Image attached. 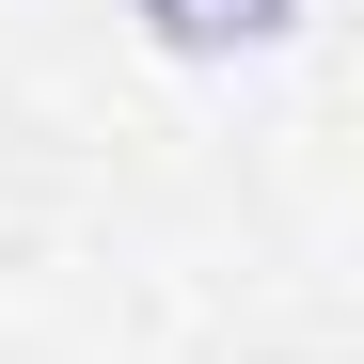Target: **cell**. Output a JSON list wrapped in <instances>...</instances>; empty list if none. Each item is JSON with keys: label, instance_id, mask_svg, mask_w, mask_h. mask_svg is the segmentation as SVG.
<instances>
[{"label": "cell", "instance_id": "1", "mask_svg": "<svg viewBox=\"0 0 364 364\" xmlns=\"http://www.w3.org/2000/svg\"><path fill=\"white\" fill-rule=\"evenodd\" d=\"M143 48H174V64H254V48L301 32V0H127Z\"/></svg>", "mask_w": 364, "mask_h": 364}]
</instances>
